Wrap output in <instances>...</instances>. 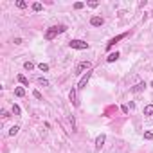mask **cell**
I'll return each instance as SVG.
<instances>
[{"instance_id":"obj_20","label":"cell","mask_w":153,"mask_h":153,"mask_svg":"<svg viewBox=\"0 0 153 153\" xmlns=\"http://www.w3.org/2000/svg\"><path fill=\"white\" fill-rule=\"evenodd\" d=\"M13 114L20 115V106H18V105H13Z\"/></svg>"},{"instance_id":"obj_2","label":"cell","mask_w":153,"mask_h":153,"mask_svg":"<svg viewBox=\"0 0 153 153\" xmlns=\"http://www.w3.org/2000/svg\"><path fill=\"white\" fill-rule=\"evenodd\" d=\"M69 45H70V49H79V50L88 49V43H86L85 40H70Z\"/></svg>"},{"instance_id":"obj_22","label":"cell","mask_w":153,"mask_h":153,"mask_svg":"<svg viewBox=\"0 0 153 153\" xmlns=\"http://www.w3.org/2000/svg\"><path fill=\"white\" fill-rule=\"evenodd\" d=\"M86 5H88V7H97V5H99V2L92 0V2H86Z\"/></svg>"},{"instance_id":"obj_11","label":"cell","mask_w":153,"mask_h":153,"mask_svg":"<svg viewBox=\"0 0 153 153\" xmlns=\"http://www.w3.org/2000/svg\"><path fill=\"white\" fill-rule=\"evenodd\" d=\"M117 58H119V52L115 50V52H112V54H110V56L106 58V61H108V63H114V61L117 60Z\"/></svg>"},{"instance_id":"obj_19","label":"cell","mask_w":153,"mask_h":153,"mask_svg":"<svg viewBox=\"0 0 153 153\" xmlns=\"http://www.w3.org/2000/svg\"><path fill=\"white\" fill-rule=\"evenodd\" d=\"M70 101H72V103H74V105L77 106V101H76V92H74V90H70Z\"/></svg>"},{"instance_id":"obj_12","label":"cell","mask_w":153,"mask_h":153,"mask_svg":"<svg viewBox=\"0 0 153 153\" xmlns=\"http://www.w3.org/2000/svg\"><path fill=\"white\" fill-rule=\"evenodd\" d=\"M144 115H153V105L144 106Z\"/></svg>"},{"instance_id":"obj_5","label":"cell","mask_w":153,"mask_h":153,"mask_svg":"<svg viewBox=\"0 0 153 153\" xmlns=\"http://www.w3.org/2000/svg\"><path fill=\"white\" fill-rule=\"evenodd\" d=\"M126 36H128V33H122V34H119V36L112 38L110 41H108V43H106V49H112V47H114L117 41H121V40H122V38H126Z\"/></svg>"},{"instance_id":"obj_10","label":"cell","mask_w":153,"mask_h":153,"mask_svg":"<svg viewBox=\"0 0 153 153\" xmlns=\"http://www.w3.org/2000/svg\"><path fill=\"white\" fill-rule=\"evenodd\" d=\"M18 81H20V83H22L24 86H29V79L24 76V74H18Z\"/></svg>"},{"instance_id":"obj_6","label":"cell","mask_w":153,"mask_h":153,"mask_svg":"<svg viewBox=\"0 0 153 153\" xmlns=\"http://www.w3.org/2000/svg\"><path fill=\"white\" fill-rule=\"evenodd\" d=\"M103 24H105L103 16H92V18H90V25H92V27H101Z\"/></svg>"},{"instance_id":"obj_16","label":"cell","mask_w":153,"mask_h":153,"mask_svg":"<svg viewBox=\"0 0 153 153\" xmlns=\"http://www.w3.org/2000/svg\"><path fill=\"white\" fill-rule=\"evenodd\" d=\"M18 130H20V128H18V126H13V128H11V130H9V135H11V137H14V135H16V133H18Z\"/></svg>"},{"instance_id":"obj_1","label":"cell","mask_w":153,"mask_h":153,"mask_svg":"<svg viewBox=\"0 0 153 153\" xmlns=\"http://www.w3.org/2000/svg\"><path fill=\"white\" fill-rule=\"evenodd\" d=\"M65 31H67V27H65V25H52V27H49V29H47V33H45V40L56 38L58 34H61V33H65Z\"/></svg>"},{"instance_id":"obj_3","label":"cell","mask_w":153,"mask_h":153,"mask_svg":"<svg viewBox=\"0 0 153 153\" xmlns=\"http://www.w3.org/2000/svg\"><path fill=\"white\" fill-rule=\"evenodd\" d=\"M90 69H92V63H90V61H81V63L76 67V74H83L85 70L88 72Z\"/></svg>"},{"instance_id":"obj_23","label":"cell","mask_w":153,"mask_h":153,"mask_svg":"<svg viewBox=\"0 0 153 153\" xmlns=\"http://www.w3.org/2000/svg\"><path fill=\"white\" fill-rule=\"evenodd\" d=\"M83 7H85L83 2H76V4H74V9H83Z\"/></svg>"},{"instance_id":"obj_4","label":"cell","mask_w":153,"mask_h":153,"mask_svg":"<svg viewBox=\"0 0 153 153\" xmlns=\"http://www.w3.org/2000/svg\"><path fill=\"white\" fill-rule=\"evenodd\" d=\"M90 76H92V70H88L86 74H83V77H81V79H79V83H77V88H79V90L86 86V83H88V79H90Z\"/></svg>"},{"instance_id":"obj_21","label":"cell","mask_w":153,"mask_h":153,"mask_svg":"<svg viewBox=\"0 0 153 153\" xmlns=\"http://www.w3.org/2000/svg\"><path fill=\"white\" fill-rule=\"evenodd\" d=\"M144 139H146V141H151L153 133H151V132H144Z\"/></svg>"},{"instance_id":"obj_14","label":"cell","mask_w":153,"mask_h":153,"mask_svg":"<svg viewBox=\"0 0 153 153\" xmlns=\"http://www.w3.org/2000/svg\"><path fill=\"white\" fill-rule=\"evenodd\" d=\"M41 9H43V5H41L40 2H34V4H33V11H36V13H38V11H41Z\"/></svg>"},{"instance_id":"obj_7","label":"cell","mask_w":153,"mask_h":153,"mask_svg":"<svg viewBox=\"0 0 153 153\" xmlns=\"http://www.w3.org/2000/svg\"><path fill=\"white\" fill-rule=\"evenodd\" d=\"M144 88H146V83H144V81H141V83H137V85H135V86H132V88H130V90H132V92H133V94H139V92H142V90H144Z\"/></svg>"},{"instance_id":"obj_24","label":"cell","mask_w":153,"mask_h":153,"mask_svg":"<svg viewBox=\"0 0 153 153\" xmlns=\"http://www.w3.org/2000/svg\"><path fill=\"white\" fill-rule=\"evenodd\" d=\"M33 96H34V97H36V99H40V101H41V99H43V97H41V94H40L38 90H34V92H33Z\"/></svg>"},{"instance_id":"obj_9","label":"cell","mask_w":153,"mask_h":153,"mask_svg":"<svg viewBox=\"0 0 153 153\" xmlns=\"http://www.w3.org/2000/svg\"><path fill=\"white\" fill-rule=\"evenodd\" d=\"M14 96H16V97H24V96H25V88H24V86H16V88H14Z\"/></svg>"},{"instance_id":"obj_15","label":"cell","mask_w":153,"mask_h":153,"mask_svg":"<svg viewBox=\"0 0 153 153\" xmlns=\"http://www.w3.org/2000/svg\"><path fill=\"white\" fill-rule=\"evenodd\" d=\"M24 67H25V70H33V69H34V63H33V61H25Z\"/></svg>"},{"instance_id":"obj_8","label":"cell","mask_w":153,"mask_h":153,"mask_svg":"<svg viewBox=\"0 0 153 153\" xmlns=\"http://www.w3.org/2000/svg\"><path fill=\"white\" fill-rule=\"evenodd\" d=\"M105 141H106V135H105V133H101V135L96 139V150H101V148H103V144H105Z\"/></svg>"},{"instance_id":"obj_25","label":"cell","mask_w":153,"mask_h":153,"mask_svg":"<svg viewBox=\"0 0 153 153\" xmlns=\"http://www.w3.org/2000/svg\"><path fill=\"white\" fill-rule=\"evenodd\" d=\"M151 86H153V81H151Z\"/></svg>"},{"instance_id":"obj_18","label":"cell","mask_w":153,"mask_h":153,"mask_svg":"<svg viewBox=\"0 0 153 153\" xmlns=\"http://www.w3.org/2000/svg\"><path fill=\"white\" fill-rule=\"evenodd\" d=\"M38 83L40 85H43V86H49V81H47L45 77H38Z\"/></svg>"},{"instance_id":"obj_13","label":"cell","mask_w":153,"mask_h":153,"mask_svg":"<svg viewBox=\"0 0 153 153\" xmlns=\"http://www.w3.org/2000/svg\"><path fill=\"white\" fill-rule=\"evenodd\" d=\"M14 4H16V7H20V9H25V7H27V2H24V0H16Z\"/></svg>"},{"instance_id":"obj_17","label":"cell","mask_w":153,"mask_h":153,"mask_svg":"<svg viewBox=\"0 0 153 153\" xmlns=\"http://www.w3.org/2000/svg\"><path fill=\"white\" fill-rule=\"evenodd\" d=\"M38 69L41 70V72H47V70H49V65H47V63H40Z\"/></svg>"}]
</instances>
